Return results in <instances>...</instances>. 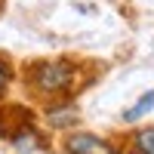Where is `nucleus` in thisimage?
I'll use <instances>...</instances> for the list:
<instances>
[{
    "label": "nucleus",
    "instance_id": "nucleus-7",
    "mask_svg": "<svg viewBox=\"0 0 154 154\" xmlns=\"http://www.w3.org/2000/svg\"><path fill=\"white\" fill-rule=\"evenodd\" d=\"M9 77H12V68H9V62H6V59H0V96L6 93V86H9Z\"/></svg>",
    "mask_w": 154,
    "mask_h": 154
},
{
    "label": "nucleus",
    "instance_id": "nucleus-4",
    "mask_svg": "<svg viewBox=\"0 0 154 154\" xmlns=\"http://www.w3.org/2000/svg\"><path fill=\"white\" fill-rule=\"evenodd\" d=\"M9 142H12V148L22 151V154L40 148V139H37V130H34V126H19V130H12Z\"/></svg>",
    "mask_w": 154,
    "mask_h": 154
},
{
    "label": "nucleus",
    "instance_id": "nucleus-6",
    "mask_svg": "<svg viewBox=\"0 0 154 154\" xmlns=\"http://www.w3.org/2000/svg\"><path fill=\"white\" fill-rule=\"evenodd\" d=\"M151 108H154V89L142 93V96H139V102H136L133 108H126V111H123V120H126V123H136L139 117H145Z\"/></svg>",
    "mask_w": 154,
    "mask_h": 154
},
{
    "label": "nucleus",
    "instance_id": "nucleus-3",
    "mask_svg": "<svg viewBox=\"0 0 154 154\" xmlns=\"http://www.w3.org/2000/svg\"><path fill=\"white\" fill-rule=\"evenodd\" d=\"M77 120V105L74 102H53V105H46V123L56 126V130H62V126H68Z\"/></svg>",
    "mask_w": 154,
    "mask_h": 154
},
{
    "label": "nucleus",
    "instance_id": "nucleus-8",
    "mask_svg": "<svg viewBox=\"0 0 154 154\" xmlns=\"http://www.w3.org/2000/svg\"><path fill=\"white\" fill-rule=\"evenodd\" d=\"M3 136H6V120L0 117V139H3Z\"/></svg>",
    "mask_w": 154,
    "mask_h": 154
},
{
    "label": "nucleus",
    "instance_id": "nucleus-1",
    "mask_svg": "<svg viewBox=\"0 0 154 154\" xmlns=\"http://www.w3.org/2000/svg\"><path fill=\"white\" fill-rule=\"evenodd\" d=\"M74 83L77 65L71 59H37L25 68V89L46 102H65L74 93Z\"/></svg>",
    "mask_w": 154,
    "mask_h": 154
},
{
    "label": "nucleus",
    "instance_id": "nucleus-5",
    "mask_svg": "<svg viewBox=\"0 0 154 154\" xmlns=\"http://www.w3.org/2000/svg\"><path fill=\"white\" fill-rule=\"evenodd\" d=\"M130 154H154V123L139 126L130 136Z\"/></svg>",
    "mask_w": 154,
    "mask_h": 154
},
{
    "label": "nucleus",
    "instance_id": "nucleus-2",
    "mask_svg": "<svg viewBox=\"0 0 154 154\" xmlns=\"http://www.w3.org/2000/svg\"><path fill=\"white\" fill-rule=\"evenodd\" d=\"M62 151L65 154H123L111 139L86 133V130H68L62 139Z\"/></svg>",
    "mask_w": 154,
    "mask_h": 154
}]
</instances>
